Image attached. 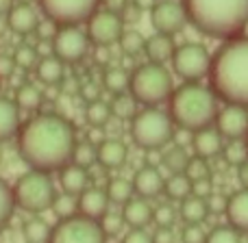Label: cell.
I'll return each instance as SVG.
<instances>
[{
    "label": "cell",
    "mask_w": 248,
    "mask_h": 243,
    "mask_svg": "<svg viewBox=\"0 0 248 243\" xmlns=\"http://www.w3.org/2000/svg\"><path fill=\"white\" fill-rule=\"evenodd\" d=\"M77 143V128L61 113H37L22 124L16 137L17 157L29 170L44 174H59L68 167Z\"/></svg>",
    "instance_id": "cell-1"
},
{
    "label": "cell",
    "mask_w": 248,
    "mask_h": 243,
    "mask_svg": "<svg viewBox=\"0 0 248 243\" xmlns=\"http://www.w3.org/2000/svg\"><path fill=\"white\" fill-rule=\"evenodd\" d=\"M209 87L224 104H240L248 109V39L233 37L211 57Z\"/></svg>",
    "instance_id": "cell-2"
},
{
    "label": "cell",
    "mask_w": 248,
    "mask_h": 243,
    "mask_svg": "<svg viewBox=\"0 0 248 243\" xmlns=\"http://www.w3.org/2000/svg\"><path fill=\"white\" fill-rule=\"evenodd\" d=\"M187 22L211 39L240 37L248 22V0H181Z\"/></svg>",
    "instance_id": "cell-3"
},
{
    "label": "cell",
    "mask_w": 248,
    "mask_h": 243,
    "mask_svg": "<svg viewBox=\"0 0 248 243\" xmlns=\"http://www.w3.org/2000/svg\"><path fill=\"white\" fill-rule=\"evenodd\" d=\"M220 100L209 85L202 83H183L176 87L172 98L168 100V113L174 122L176 130L196 132L207 126H214L218 115Z\"/></svg>",
    "instance_id": "cell-4"
},
{
    "label": "cell",
    "mask_w": 248,
    "mask_h": 243,
    "mask_svg": "<svg viewBox=\"0 0 248 243\" xmlns=\"http://www.w3.org/2000/svg\"><path fill=\"white\" fill-rule=\"evenodd\" d=\"M174 81L166 65L141 63L131 72L128 91L140 107H161L174 94Z\"/></svg>",
    "instance_id": "cell-5"
},
{
    "label": "cell",
    "mask_w": 248,
    "mask_h": 243,
    "mask_svg": "<svg viewBox=\"0 0 248 243\" xmlns=\"http://www.w3.org/2000/svg\"><path fill=\"white\" fill-rule=\"evenodd\" d=\"M176 126L161 107H141L131 122V137L141 150H166L174 141Z\"/></svg>",
    "instance_id": "cell-6"
},
{
    "label": "cell",
    "mask_w": 248,
    "mask_h": 243,
    "mask_svg": "<svg viewBox=\"0 0 248 243\" xmlns=\"http://www.w3.org/2000/svg\"><path fill=\"white\" fill-rule=\"evenodd\" d=\"M11 189H13L16 206L31 215H42L46 211H50L52 202H55L57 193H59L50 174L35 170H29L22 176H17V180L11 185Z\"/></svg>",
    "instance_id": "cell-7"
},
{
    "label": "cell",
    "mask_w": 248,
    "mask_h": 243,
    "mask_svg": "<svg viewBox=\"0 0 248 243\" xmlns=\"http://www.w3.org/2000/svg\"><path fill=\"white\" fill-rule=\"evenodd\" d=\"M211 52L207 50L205 43L198 42H185L176 46L172 55V70L179 78L185 83H201L202 78L209 76L211 70Z\"/></svg>",
    "instance_id": "cell-8"
},
{
    "label": "cell",
    "mask_w": 248,
    "mask_h": 243,
    "mask_svg": "<svg viewBox=\"0 0 248 243\" xmlns=\"http://www.w3.org/2000/svg\"><path fill=\"white\" fill-rule=\"evenodd\" d=\"M39 13L55 26H81L94 15L100 0H37Z\"/></svg>",
    "instance_id": "cell-9"
},
{
    "label": "cell",
    "mask_w": 248,
    "mask_h": 243,
    "mask_svg": "<svg viewBox=\"0 0 248 243\" xmlns=\"http://www.w3.org/2000/svg\"><path fill=\"white\" fill-rule=\"evenodd\" d=\"M48 243H107V235L100 228V222L74 215L70 219H59L52 226Z\"/></svg>",
    "instance_id": "cell-10"
},
{
    "label": "cell",
    "mask_w": 248,
    "mask_h": 243,
    "mask_svg": "<svg viewBox=\"0 0 248 243\" xmlns=\"http://www.w3.org/2000/svg\"><path fill=\"white\" fill-rule=\"evenodd\" d=\"M85 30L94 48H111L120 42L122 33L126 30V24H124L120 13L98 7L94 15L85 22Z\"/></svg>",
    "instance_id": "cell-11"
},
{
    "label": "cell",
    "mask_w": 248,
    "mask_h": 243,
    "mask_svg": "<svg viewBox=\"0 0 248 243\" xmlns=\"http://www.w3.org/2000/svg\"><path fill=\"white\" fill-rule=\"evenodd\" d=\"M90 37L81 26H59L52 37V55L61 59L65 65L81 63L90 55Z\"/></svg>",
    "instance_id": "cell-12"
},
{
    "label": "cell",
    "mask_w": 248,
    "mask_h": 243,
    "mask_svg": "<svg viewBox=\"0 0 248 243\" xmlns=\"http://www.w3.org/2000/svg\"><path fill=\"white\" fill-rule=\"evenodd\" d=\"M150 24L155 33L174 37L185 29V24H189L183 2L181 0H157V4L150 9Z\"/></svg>",
    "instance_id": "cell-13"
},
{
    "label": "cell",
    "mask_w": 248,
    "mask_h": 243,
    "mask_svg": "<svg viewBox=\"0 0 248 243\" xmlns=\"http://www.w3.org/2000/svg\"><path fill=\"white\" fill-rule=\"evenodd\" d=\"M216 130L227 141H240L248 137V109L240 104H224L214 122Z\"/></svg>",
    "instance_id": "cell-14"
},
{
    "label": "cell",
    "mask_w": 248,
    "mask_h": 243,
    "mask_svg": "<svg viewBox=\"0 0 248 243\" xmlns=\"http://www.w3.org/2000/svg\"><path fill=\"white\" fill-rule=\"evenodd\" d=\"M131 183H133V191H135L137 198H144V200H155L157 196H161V193H163L166 178H163V174L159 172V167L141 165L140 170L133 174Z\"/></svg>",
    "instance_id": "cell-15"
},
{
    "label": "cell",
    "mask_w": 248,
    "mask_h": 243,
    "mask_svg": "<svg viewBox=\"0 0 248 243\" xmlns=\"http://www.w3.org/2000/svg\"><path fill=\"white\" fill-rule=\"evenodd\" d=\"M224 143H227V139L216 130V126H207V128H202V130L192 132V141H189L194 154L207 158V161L218 158L224 150Z\"/></svg>",
    "instance_id": "cell-16"
},
{
    "label": "cell",
    "mask_w": 248,
    "mask_h": 243,
    "mask_svg": "<svg viewBox=\"0 0 248 243\" xmlns=\"http://www.w3.org/2000/svg\"><path fill=\"white\" fill-rule=\"evenodd\" d=\"M109 198L105 187H98V185H92L90 189L78 196V215L87 219H94V222H100L105 215L109 213Z\"/></svg>",
    "instance_id": "cell-17"
},
{
    "label": "cell",
    "mask_w": 248,
    "mask_h": 243,
    "mask_svg": "<svg viewBox=\"0 0 248 243\" xmlns=\"http://www.w3.org/2000/svg\"><path fill=\"white\" fill-rule=\"evenodd\" d=\"M39 22V11L33 7V4H22V2H16V7L11 9V13L7 15V24H9V30L20 37H29V35H35L37 30Z\"/></svg>",
    "instance_id": "cell-18"
},
{
    "label": "cell",
    "mask_w": 248,
    "mask_h": 243,
    "mask_svg": "<svg viewBox=\"0 0 248 243\" xmlns=\"http://www.w3.org/2000/svg\"><path fill=\"white\" fill-rule=\"evenodd\" d=\"M92 174L90 170L85 167H78L74 163H70L68 167L59 172V187H61V193H68V196H74L78 198L85 189L92 187Z\"/></svg>",
    "instance_id": "cell-19"
},
{
    "label": "cell",
    "mask_w": 248,
    "mask_h": 243,
    "mask_svg": "<svg viewBox=\"0 0 248 243\" xmlns=\"http://www.w3.org/2000/svg\"><path fill=\"white\" fill-rule=\"evenodd\" d=\"M22 111L13 98L0 96V143L17 137L22 128Z\"/></svg>",
    "instance_id": "cell-20"
},
{
    "label": "cell",
    "mask_w": 248,
    "mask_h": 243,
    "mask_svg": "<svg viewBox=\"0 0 248 243\" xmlns=\"http://www.w3.org/2000/svg\"><path fill=\"white\" fill-rule=\"evenodd\" d=\"M122 219L128 228H148L153 224L155 217V206L150 204V200H144V198H133L126 204L122 206Z\"/></svg>",
    "instance_id": "cell-21"
},
{
    "label": "cell",
    "mask_w": 248,
    "mask_h": 243,
    "mask_svg": "<svg viewBox=\"0 0 248 243\" xmlns=\"http://www.w3.org/2000/svg\"><path fill=\"white\" fill-rule=\"evenodd\" d=\"M128 158V148L126 143L120 139H103L98 141V165L103 170L111 172V170H120L124 167Z\"/></svg>",
    "instance_id": "cell-22"
},
{
    "label": "cell",
    "mask_w": 248,
    "mask_h": 243,
    "mask_svg": "<svg viewBox=\"0 0 248 243\" xmlns=\"http://www.w3.org/2000/svg\"><path fill=\"white\" fill-rule=\"evenodd\" d=\"M174 50H176V43H174V37H170V35L153 33L150 37H146L144 55L148 59V63L166 65L168 61H172Z\"/></svg>",
    "instance_id": "cell-23"
},
{
    "label": "cell",
    "mask_w": 248,
    "mask_h": 243,
    "mask_svg": "<svg viewBox=\"0 0 248 243\" xmlns=\"http://www.w3.org/2000/svg\"><path fill=\"white\" fill-rule=\"evenodd\" d=\"M227 224L233 226L237 232L248 235V189H237L235 193L229 196V204H227Z\"/></svg>",
    "instance_id": "cell-24"
},
{
    "label": "cell",
    "mask_w": 248,
    "mask_h": 243,
    "mask_svg": "<svg viewBox=\"0 0 248 243\" xmlns=\"http://www.w3.org/2000/svg\"><path fill=\"white\" fill-rule=\"evenodd\" d=\"M35 76L44 87H59L65 78V63L55 55L42 57L35 68Z\"/></svg>",
    "instance_id": "cell-25"
},
{
    "label": "cell",
    "mask_w": 248,
    "mask_h": 243,
    "mask_svg": "<svg viewBox=\"0 0 248 243\" xmlns=\"http://www.w3.org/2000/svg\"><path fill=\"white\" fill-rule=\"evenodd\" d=\"M209 204L207 200L198 196H187L183 202H179V217L183 224H205L209 217Z\"/></svg>",
    "instance_id": "cell-26"
},
{
    "label": "cell",
    "mask_w": 248,
    "mask_h": 243,
    "mask_svg": "<svg viewBox=\"0 0 248 243\" xmlns=\"http://www.w3.org/2000/svg\"><path fill=\"white\" fill-rule=\"evenodd\" d=\"M109 107H111V115L120 122H133L135 115L140 113V102L131 96V91H124V94H118L109 100Z\"/></svg>",
    "instance_id": "cell-27"
},
{
    "label": "cell",
    "mask_w": 248,
    "mask_h": 243,
    "mask_svg": "<svg viewBox=\"0 0 248 243\" xmlns=\"http://www.w3.org/2000/svg\"><path fill=\"white\" fill-rule=\"evenodd\" d=\"M13 100L20 107V111H37L44 102V89L33 83H24V85H17Z\"/></svg>",
    "instance_id": "cell-28"
},
{
    "label": "cell",
    "mask_w": 248,
    "mask_h": 243,
    "mask_svg": "<svg viewBox=\"0 0 248 243\" xmlns=\"http://www.w3.org/2000/svg\"><path fill=\"white\" fill-rule=\"evenodd\" d=\"M52 235V226L42 217V215H33L22 224V237L26 243H48Z\"/></svg>",
    "instance_id": "cell-29"
},
{
    "label": "cell",
    "mask_w": 248,
    "mask_h": 243,
    "mask_svg": "<svg viewBox=\"0 0 248 243\" xmlns=\"http://www.w3.org/2000/svg\"><path fill=\"white\" fill-rule=\"evenodd\" d=\"M105 191H107V198L111 204H118V206H124L128 200L135 198V191H133V183L124 176H113V178L107 180L105 185Z\"/></svg>",
    "instance_id": "cell-30"
},
{
    "label": "cell",
    "mask_w": 248,
    "mask_h": 243,
    "mask_svg": "<svg viewBox=\"0 0 248 243\" xmlns=\"http://www.w3.org/2000/svg\"><path fill=\"white\" fill-rule=\"evenodd\" d=\"M189 158H192V154L187 152V148L185 145H168L166 150H163V163L161 165L166 167L170 174H185V167H187Z\"/></svg>",
    "instance_id": "cell-31"
},
{
    "label": "cell",
    "mask_w": 248,
    "mask_h": 243,
    "mask_svg": "<svg viewBox=\"0 0 248 243\" xmlns=\"http://www.w3.org/2000/svg\"><path fill=\"white\" fill-rule=\"evenodd\" d=\"M163 196L172 202H183L187 196H192V180L185 174H170L163 185Z\"/></svg>",
    "instance_id": "cell-32"
},
{
    "label": "cell",
    "mask_w": 248,
    "mask_h": 243,
    "mask_svg": "<svg viewBox=\"0 0 248 243\" xmlns=\"http://www.w3.org/2000/svg\"><path fill=\"white\" fill-rule=\"evenodd\" d=\"M83 115H85V122L87 126L92 128H103L107 126L109 120H111V107H109L107 100L98 98V100H92V102L85 104V111H83Z\"/></svg>",
    "instance_id": "cell-33"
},
{
    "label": "cell",
    "mask_w": 248,
    "mask_h": 243,
    "mask_svg": "<svg viewBox=\"0 0 248 243\" xmlns=\"http://www.w3.org/2000/svg\"><path fill=\"white\" fill-rule=\"evenodd\" d=\"M128 83H131V74L124 68H109L103 74V89H107L111 96L128 91Z\"/></svg>",
    "instance_id": "cell-34"
},
{
    "label": "cell",
    "mask_w": 248,
    "mask_h": 243,
    "mask_svg": "<svg viewBox=\"0 0 248 243\" xmlns=\"http://www.w3.org/2000/svg\"><path fill=\"white\" fill-rule=\"evenodd\" d=\"M72 163L78 167H85V170H92V167L98 165V143L90 139H83L77 143V150H74Z\"/></svg>",
    "instance_id": "cell-35"
},
{
    "label": "cell",
    "mask_w": 248,
    "mask_h": 243,
    "mask_svg": "<svg viewBox=\"0 0 248 243\" xmlns=\"http://www.w3.org/2000/svg\"><path fill=\"white\" fill-rule=\"evenodd\" d=\"M16 200H13V189L4 178H0V232L9 226L13 213H16Z\"/></svg>",
    "instance_id": "cell-36"
},
{
    "label": "cell",
    "mask_w": 248,
    "mask_h": 243,
    "mask_svg": "<svg viewBox=\"0 0 248 243\" xmlns=\"http://www.w3.org/2000/svg\"><path fill=\"white\" fill-rule=\"evenodd\" d=\"M11 59H13V63H16V68L24 70V72H35V68H37L42 57H39V52L35 46L22 43V46H17L16 50H13Z\"/></svg>",
    "instance_id": "cell-37"
},
{
    "label": "cell",
    "mask_w": 248,
    "mask_h": 243,
    "mask_svg": "<svg viewBox=\"0 0 248 243\" xmlns=\"http://www.w3.org/2000/svg\"><path fill=\"white\" fill-rule=\"evenodd\" d=\"M222 161L227 163L229 167H240L244 161H248V145H246V139H240V141H227L224 143V150H222Z\"/></svg>",
    "instance_id": "cell-38"
},
{
    "label": "cell",
    "mask_w": 248,
    "mask_h": 243,
    "mask_svg": "<svg viewBox=\"0 0 248 243\" xmlns=\"http://www.w3.org/2000/svg\"><path fill=\"white\" fill-rule=\"evenodd\" d=\"M144 43H146V37L140 33V30L126 29L122 33L118 46H120V50H122L124 57H137V55H141V52H144Z\"/></svg>",
    "instance_id": "cell-39"
},
{
    "label": "cell",
    "mask_w": 248,
    "mask_h": 243,
    "mask_svg": "<svg viewBox=\"0 0 248 243\" xmlns=\"http://www.w3.org/2000/svg\"><path fill=\"white\" fill-rule=\"evenodd\" d=\"M52 213L57 215V219H70L74 215H78V198L68 196V193H57L55 202H52Z\"/></svg>",
    "instance_id": "cell-40"
},
{
    "label": "cell",
    "mask_w": 248,
    "mask_h": 243,
    "mask_svg": "<svg viewBox=\"0 0 248 243\" xmlns=\"http://www.w3.org/2000/svg\"><path fill=\"white\" fill-rule=\"evenodd\" d=\"M205 243H244V239H242V232H237L233 226L222 224V226H216L207 232Z\"/></svg>",
    "instance_id": "cell-41"
},
{
    "label": "cell",
    "mask_w": 248,
    "mask_h": 243,
    "mask_svg": "<svg viewBox=\"0 0 248 243\" xmlns=\"http://www.w3.org/2000/svg\"><path fill=\"white\" fill-rule=\"evenodd\" d=\"M185 176H187L192 183H196V180H202V178H211V161H207V158L192 154L187 167H185Z\"/></svg>",
    "instance_id": "cell-42"
},
{
    "label": "cell",
    "mask_w": 248,
    "mask_h": 243,
    "mask_svg": "<svg viewBox=\"0 0 248 243\" xmlns=\"http://www.w3.org/2000/svg\"><path fill=\"white\" fill-rule=\"evenodd\" d=\"M176 217H179V211L172 204H159V206H155L153 224L157 228H174Z\"/></svg>",
    "instance_id": "cell-43"
},
{
    "label": "cell",
    "mask_w": 248,
    "mask_h": 243,
    "mask_svg": "<svg viewBox=\"0 0 248 243\" xmlns=\"http://www.w3.org/2000/svg\"><path fill=\"white\" fill-rule=\"evenodd\" d=\"M124 226H126V224H124V219H122V213H111V211H109V213L100 219V228L105 230L107 239L109 237H120L124 232Z\"/></svg>",
    "instance_id": "cell-44"
},
{
    "label": "cell",
    "mask_w": 248,
    "mask_h": 243,
    "mask_svg": "<svg viewBox=\"0 0 248 243\" xmlns=\"http://www.w3.org/2000/svg\"><path fill=\"white\" fill-rule=\"evenodd\" d=\"M207 241V230L202 224H183L181 230V243H205Z\"/></svg>",
    "instance_id": "cell-45"
},
{
    "label": "cell",
    "mask_w": 248,
    "mask_h": 243,
    "mask_svg": "<svg viewBox=\"0 0 248 243\" xmlns=\"http://www.w3.org/2000/svg\"><path fill=\"white\" fill-rule=\"evenodd\" d=\"M207 204H209V213H211V215H224V213H227L229 196L214 191L209 198H207Z\"/></svg>",
    "instance_id": "cell-46"
},
{
    "label": "cell",
    "mask_w": 248,
    "mask_h": 243,
    "mask_svg": "<svg viewBox=\"0 0 248 243\" xmlns=\"http://www.w3.org/2000/svg\"><path fill=\"white\" fill-rule=\"evenodd\" d=\"M120 243H153V235L146 228H128Z\"/></svg>",
    "instance_id": "cell-47"
},
{
    "label": "cell",
    "mask_w": 248,
    "mask_h": 243,
    "mask_svg": "<svg viewBox=\"0 0 248 243\" xmlns=\"http://www.w3.org/2000/svg\"><path fill=\"white\" fill-rule=\"evenodd\" d=\"M214 178H202V180H196V183H192V193L198 198H202V200H207V198L214 193Z\"/></svg>",
    "instance_id": "cell-48"
},
{
    "label": "cell",
    "mask_w": 248,
    "mask_h": 243,
    "mask_svg": "<svg viewBox=\"0 0 248 243\" xmlns=\"http://www.w3.org/2000/svg\"><path fill=\"white\" fill-rule=\"evenodd\" d=\"M153 243H176L174 228H157L153 232Z\"/></svg>",
    "instance_id": "cell-49"
},
{
    "label": "cell",
    "mask_w": 248,
    "mask_h": 243,
    "mask_svg": "<svg viewBox=\"0 0 248 243\" xmlns=\"http://www.w3.org/2000/svg\"><path fill=\"white\" fill-rule=\"evenodd\" d=\"M81 96L85 98V102H92V100H98L100 98V87L96 85V83H85V85H81Z\"/></svg>",
    "instance_id": "cell-50"
},
{
    "label": "cell",
    "mask_w": 248,
    "mask_h": 243,
    "mask_svg": "<svg viewBox=\"0 0 248 243\" xmlns=\"http://www.w3.org/2000/svg\"><path fill=\"white\" fill-rule=\"evenodd\" d=\"M16 70L17 68H16V63H13L11 57H0V78H2V81L11 76Z\"/></svg>",
    "instance_id": "cell-51"
},
{
    "label": "cell",
    "mask_w": 248,
    "mask_h": 243,
    "mask_svg": "<svg viewBox=\"0 0 248 243\" xmlns=\"http://www.w3.org/2000/svg\"><path fill=\"white\" fill-rule=\"evenodd\" d=\"M128 2H131V0H100V4H103L105 9H109V11H113V13H120V15L124 9L128 7Z\"/></svg>",
    "instance_id": "cell-52"
},
{
    "label": "cell",
    "mask_w": 248,
    "mask_h": 243,
    "mask_svg": "<svg viewBox=\"0 0 248 243\" xmlns=\"http://www.w3.org/2000/svg\"><path fill=\"white\" fill-rule=\"evenodd\" d=\"M237 180H240V189H248V161L237 167Z\"/></svg>",
    "instance_id": "cell-53"
},
{
    "label": "cell",
    "mask_w": 248,
    "mask_h": 243,
    "mask_svg": "<svg viewBox=\"0 0 248 243\" xmlns=\"http://www.w3.org/2000/svg\"><path fill=\"white\" fill-rule=\"evenodd\" d=\"M131 4H133L135 9H140L141 13H144V11H148V13H150V9H153L155 4H157V0H131Z\"/></svg>",
    "instance_id": "cell-54"
},
{
    "label": "cell",
    "mask_w": 248,
    "mask_h": 243,
    "mask_svg": "<svg viewBox=\"0 0 248 243\" xmlns=\"http://www.w3.org/2000/svg\"><path fill=\"white\" fill-rule=\"evenodd\" d=\"M13 7H16V0H0V17H7Z\"/></svg>",
    "instance_id": "cell-55"
},
{
    "label": "cell",
    "mask_w": 248,
    "mask_h": 243,
    "mask_svg": "<svg viewBox=\"0 0 248 243\" xmlns=\"http://www.w3.org/2000/svg\"><path fill=\"white\" fill-rule=\"evenodd\" d=\"M96 55H98L96 63H105L109 59V48H96Z\"/></svg>",
    "instance_id": "cell-56"
},
{
    "label": "cell",
    "mask_w": 248,
    "mask_h": 243,
    "mask_svg": "<svg viewBox=\"0 0 248 243\" xmlns=\"http://www.w3.org/2000/svg\"><path fill=\"white\" fill-rule=\"evenodd\" d=\"M9 30V24H7V17H0V37Z\"/></svg>",
    "instance_id": "cell-57"
},
{
    "label": "cell",
    "mask_w": 248,
    "mask_h": 243,
    "mask_svg": "<svg viewBox=\"0 0 248 243\" xmlns=\"http://www.w3.org/2000/svg\"><path fill=\"white\" fill-rule=\"evenodd\" d=\"M16 2H22V4H35L37 0H16Z\"/></svg>",
    "instance_id": "cell-58"
},
{
    "label": "cell",
    "mask_w": 248,
    "mask_h": 243,
    "mask_svg": "<svg viewBox=\"0 0 248 243\" xmlns=\"http://www.w3.org/2000/svg\"><path fill=\"white\" fill-rule=\"evenodd\" d=\"M242 37H246V39H248V22H246V26H244V30H242Z\"/></svg>",
    "instance_id": "cell-59"
},
{
    "label": "cell",
    "mask_w": 248,
    "mask_h": 243,
    "mask_svg": "<svg viewBox=\"0 0 248 243\" xmlns=\"http://www.w3.org/2000/svg\"><path fill=\"white\" fill-rule=\"evenodd\" d=\"M0 161H2V143H0Z\"/></svg>",
    "instance_id": "cell-60"
},
{
    "label": "cell",
    "mask_w": 248,
    "mask_h": 243,
    "mask_svg": "<svg viewBox=\"0 0 248 243\" xmlns=\"http://www.w3.org/2000/svg\"><path fill=\"white\" fill-rule=\"evenodd\" d=\"M246 145H248V137H246Z\"/></svg>",
    "instance_id": "cell-61"
}]
</instances>
